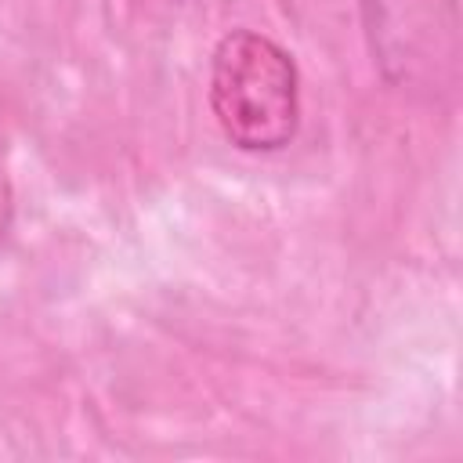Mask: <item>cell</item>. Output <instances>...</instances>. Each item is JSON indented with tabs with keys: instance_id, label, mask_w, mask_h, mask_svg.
<instances>
[{
	"instance_id": "obj_1",
	"label": "cell",
	"mask_w": 463,
	"mask_h": 463,
	"mask_svg": "<svg viewBox=\"0 0 463 463\" xmlns=\"http://www.w3.org/2000/svg\"><path fill=\"white\" fill-rule=\"evenodd\" d=\"M210 112L239 152H279L300 127V69L264 33L232 29L210 58Z\"/></svg>"
},
{
	"instance_id": "obj_2",
	"label": "cell",
	"mask_w": 463,
	"mask_h": 463,
	"mask_svg": "<svg viewBox=\"0 0 463 463\" xmlns=\"http://www.w3.org/2000/svg\"><path fill=\"white\" fill-rule=\"evenodd\" d=\"M380 80L420 101H445L459 83L456 0H358Z\"/></svg>"
},
{
	"instance_id": "obj_3",
	"label": "cell",
	"mask_w": 463,
	"mask_h": 463,
	"mask_svg": "<svg viewBox=\"0 0 463 463\" xmlns=\"http://www.w3.org/2000/svg\"><path fill=\"white\" fill-rule=\"evenodd\" d=\"M7 228H11V188L7 177L0 174V242L7 239Z\"/></svg>"
}]
</instances>
